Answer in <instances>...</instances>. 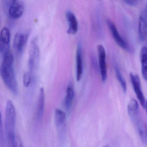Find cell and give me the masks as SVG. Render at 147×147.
Segmentation results:
<instances>
[{"label":"cell","instance_id":"1","mask_svg":"<svg viewBox=\"0 0 147 147\" xmlns=\"http://www.w3.org/2000/svg\"><path fill=\"white\" fill-rule=\"evenodd\" d=\"M13 56L11 51L3 56V62L0 68V73L5 85L13 94L18 93V84L13 63Z\"/></svg>","mask_w":147,"mask_h":147},{"label":"cell","instance_id":"2","mask_svg":"<svg viewBox=\"0 0 147 147\" xmlns=\"http://www.w3.org/2000/svg\"><path fill=\"white\" fill-rule=\"evenodd\" d=\"M16 112L12 101L8 100L6 107L5 129L8 140L15 134Z\"/></svg>","mask_w":147,"mask_h":147},{"label":"cell","instance_id":"3","mask_svg":"<svg viewBox=\"0 0 147 147\" xmlns=\"http://www.w3.org/2000/svg\"><path fill=\"white\" fill-rule=\"evenodd\" d=\"M40 58V50L37 38H34L31 41L29 51V65L30 72L32 74L37 67Z\"/></svg>","mask_w":147,"mask_h":147},{"label":"cell","instance_id":"4","mask_svg":"<svg viewBox=\"0 0 147 147\" xmlns=\"http://www.w3.org/2000/svg\"><path fill=\"white\" fill-rule=\"evenodd\" d=\"M106 23L116 43L123 49L125 51H130V46L119 34L115 24L109 19L107 20Z\"/></svg>","mask_w":147,"mask_h":147},{"label":"cell","instance_id":"5","mask_svg":"<svg viewBox=\"0 0 147 147\" xmlns=\"http://www.w3.org/2000/svg\"><path fill=\"white\" fill-rule=\"evenodd\" d=\"M130 78L138 99L140 102L142 107L144 108L146 100L142 91L140 78L137 74H135L132 73L130 74Z\"/></svg>","mask_w":147,"mask_h":147},{"label":"cell","instance_id":"6","mask_svg":"<svg viewBox=\"0 0 147 147\" xmlns=\"http://www.w3.org/2000/svg\"><path fill=\"white\" fill-rule=\"evenodd\" d=\"M24 9V6L22 1H11L8 11V15L13 19H18L23 15Z\"/></svg>","mask_w":147,"mask_h":147},{"label":"cell","instance_id":"7","mask_svg":"<svg viewBox=\"0 0 147 147\" xmlns=\"http://www.w3.org/2000/svg\"><path fill=\"white\" fill-rule=\"evenodd\" d=\"M97 53L101 80L105 82L107 78V68L106 62V52L103 45H99L97 47Z\"/></svg>","mask_w":147,"mask_h":147},{"label":"cell","instance_id":"8","mask_svg":"<svg viewBox=\"0 0 147 147\" xmlns=\"http://www.w3.org/2000/svg\"><path fill=\"white\" fill-rule=\"evenodd\" d=\"M10 37L9 29L6 27H3L0 34V52L3 56L10 51Z\"/></svg>","mask_w":147,"mask_h":147},{"label":"cell","instance_id":"9","mask_svg":"<svg viewBox=\"0 0 147 147\" xmlns=\"http://www.w3.org/2000/svg\"><path fill=\"white\" fill-rule=\"evenodd\" d=\"M28 33L25 32H17L14 36L13 40V49L17 52H22L27 42L28 38Z\"/></svg>","mask_w":147,"mask_h":147},{"label":"cell","instance_id":"10","mask_svg":"<svg viewBox=\"0 0 147 147\" xmlns=\"http://www.w3.org/2000/svg\"><path fill=\"white\" fill-rule=\"evenodd\" d=\"M66 18L68 25L67 33L70 35L76 34L78 30V22L74 13L71 11H67Z\"/></svg>","mask_w":147,"mask_h":147},{"label":"cell","instance_id":"11","mask_svg":"<svg viewBox=\"0 0 147 147\" xmlns=\"http://www.w3.org/2000/svg\"><path fill=\"white\" fill-rule=\"evenodd\" d=\"M76 78L77 81L79 82L80 81L83 74L82 47L80 44L78 45L76 49Z\"/></svg>","mask_w":147,"mask_h":147},{"label":"cell","instance_id":"12","mask_svg":"<svg viewBox=\"0 0 147 147\" xmlns=\"http://www.w3.org/2000/svg\"><path fill=\"white\" fill-rule=\"evenodd\" d=\"M136 126L139 136L143 143L147 144V126L145 122L140 118L137 119L134 122Z\"/></svg>","mask_w":147,"mask_h":147},{"label":"cell","instance_id":"13","mask_svg":"<svg viewBox=\"0 0 147 147\" xmlns=\"http://www.w3.org/2000/svg\"><path fill=\"white\" fill-rule=\"evenodd\" d=\"M138 36L142 41H144L147 37V20L142 15L139 17Z\"/></svg>","mask_w":147,"mask_h":147},{"label":"cell","instance_id":"14","mask_svg":"<svg viewBox=\"0 0 147 147\" xmlns=\"http://www.w3.org/2000/svg\"><path fill=\"white\" fill-rule=\"evenodd\" d=\"M140 61L143 77L147 82V48L143 47L140 51Z\"/></svg>","mask_w":147,"mask_h":147},{"label":"cell","instance_id":"15","mask_svg":"<svg viewBox=\"0 0 147 147\" xmlns=\"http://www.w3.org/2000/svg\"><path fill=\"white\" fill-rule=\"evenodd\" d=\"M74 98V91L72 83H69L67 87L66 95L64 100V105L65 108L69 109L72 105Z\"/></svg>","mask_w":147,"mask_h":147},{"label":"cell","instance_id":"16","mask_svg":"<svg viewBox=\"0 0 147 147\" xmlns=\"http://www.w3.org/2000/svg\"><path fill=\"white\" fill-rule=\"evenodd\" d=\"M127 110L129 116L131 120H134L139 116L138 104L134 99H132L130 100L127 106Z\"/></svg>","mask_w":147,"mask_h":147},{"label":"cell","instance_id":"17","mask_svg":"<svg viewBox=\"0 0 147 147\" xmlns=\"http://www.w3.org/2000/svg\"><path fill=\"white\" fill-rule=\"evenodd\" d=\"M45 92L43 88L41 87L39 90V97L37 105V116L41 119L43 115L45 107Z\"/></svg>","mask_w":147,"mask_h":147},{"label":"cell","instance_id":"18","mask_svg":"<svg viewBox=\"0 0 147 147\" xmlns=\"http://www.w3.org/2000/svg\"><path fill=\"white\" fill-rule=\"evenodd\" d=\"M114 70H115V74H116V78L117 80L119 82L123 89V91L125 93L127 91V85L126 82L124 78L123 77L121 71L119 69V67L118 66L117 64L115 63L114 64Z\"/></svg>","mask_w":147,"mask_h":147},{"label":"cell","instance_id":"19","mask_svg":"<svg viewBox=\"0 0 147 147\" xmlns=\"http://www.w3.org/2000/svg\"><path fill=\"white\" fill-rule=\"evenodd\" d=\"M56 124L60 126L63 124L66 120V114L63 111L60 109H57L55 112Z\"/></svg>","mask_w":147,"mask_h":147},{"label":"cell","instance_id":"20","mask_svg":"<svg viewBox=\"0 0 147 147\" xmlns=\"http://www.w3.org/2000/svg\"><path fill=\"white\" fill-rule=\"evenodd\" d=\"M8 141L11 147H24L20 139L16 136V134L13 135Z\"/></svg>","mask_w":147,"mask_h":147},{"label":"cell","instance_id":"21","mask_svg":"<svg viewBox=\"0 0 147 147\" xmlns=\"http://www.w3.org/2000/svg\"><path fill=\"white\" fill-rule=\"evenodd\" d=\"M23 84L26 87H29L31 83L32 74L29 72H25L23 77Z\"/></svg>","mask_w":147,"mask_h":147},{"label":"cell","instance_id":"22","mask_svg":"<svg viewBox=\"0 0 147 147\" xmlns=\"http://www.w3.org/2000/svg\"><path fill=\"white\" fill-rule=\"evenodd\" d=\"M0 147H5V138L3 131V126H2V117L1 119L0 124Z\"/></svg>","mask_w":147,"mask_h":147},{"label":"cell","instance_id":"23","mask_svg":"<svg viewBox=\"0 0 147 147\" xmlns=\"http://www.w3.org/2000/svg\"><path fill=\"white\" fill-rule=\"evenodd\" d=\"M123 2H124L125 4L131 6H135L138 4L139 1H123Z\"/></svg>","mask_w":147,"mask_h":147},{"label":"cell","instance_id":"24","mask_svg":"<svg viewBox=\"0 0 147 147\" xmlns=\"http://www.w3.org/2000/svg\"><path fill=\"white\" fill-rule=\"evenodd\" d=\"M141 15L143 16L147 20V7H145V8L144 10L143 13Z\"/></svg>","mask_w":147,"mask_h":147},{"label":"cell","instance_id":"25","mask_svg":"<svg viewBox=\"0 0 147 147\" xmlns=\"http://www.w3.org/2000/svg\"><path fill=\"white\" fill-rule=\"evenodd\" d=\"M145 111H146V114H147V100L146 101V103H145Z\"/></svg>","mask_w":147,"mask_h":147},{"label":"cell","instance_id":"26","mask_svg":"<svg viewBox=\"0 0 147 147\" xmlns=\"http://www.w3.org/2000/svg\"><path fill=\"white\" fill-rule=\"evenodd\" d=\"M103 147H109V146L108 145H105V146H104Z\"/></svg>","mask_w":147,"mask_h":147},{"label":"cell","instance_id":"27","mask_svg":"<svg viewBox=\"0 0 147 147\" xmlns=\"http://www.w3.org/2000/svg\"><path fill=\"white\" fill-rule=\"evenodd\" d=\"M146 7H147V5H146Z\"/></svg>","mask_w":147,"mask_h":147}]
</instances>
